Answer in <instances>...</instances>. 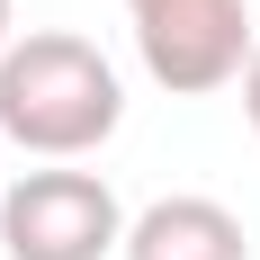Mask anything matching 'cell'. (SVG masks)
<instances>
[{"instance_id":"obj_1","label":"cell","mask_w":260,"mask_h":260,"mask_svg":"<svg viewBox=\"0 0 260 260\" xmlns=\"http://www.w3.org/2000/svg\"><path fill=\"white\" fill-rule=\"evenodd\" d=\"M117 117H126V90L90 36H63V27L9 36V54H0V135L9 144H27L36 161H81L117 135Z\"/></svg>"},{"instance_id":"obj_4","label":"cell","mask_w":260,"mask_h":260,"mask_svg":"<svg viewBox=\"0 0 260 260\" xmlns=\"http://www.w3.org/2000/svg\"><path fill=\"white\" fill-rule=\"evenodd\" d=\"M126 260H251L242 215L215 198H153L126 224Z\"/></svg>"},{"instance_id":"obj_7","label":"cell","mask_w":260,"mask_h":260,"mask_svg":"<svg viewBox=\"0 0 260 260\" xmlns=\"http://www.w3.org/2000/svg\"><path fill=\"white\" fill-rule=\"evenodd\" d=\"M126 9H135V0H126Z\"/></svg>"},{"instance_id":"obj_2","label":"cell","mask_w":260,"mask_h":260,"mask_svg":"<svg viewBox=\"0 0 260 260\" xmlns=\"http://www.w3.org/2000/svg\"><path fill=\"white\" fill-rule=\"evenodd\" d=\"M0 251L9 260H108L126 251V207L99 171H27L0 188Z\"/></svg>"},{"instance_id":"obj_3","label":"cell","mask_w":260,"mask_h":260,"mask_svg":"<svg viewBox=\"0 0 260 260\" xmlns=\"http://www.w3.org/2000/svg\"><path fill=\"white\" fill-rule=\"evenodd\" d=\"M251 45L260 36H251V9H242V0H135V54H144V72H153L161 90H180V99L242 81Z\"/></svg>"},{"instance_id":"obj_6","label":"cell","mask_w":260,"mask_h":260,"mask_svg":"<svg viewBox=\"0 0 260 260\" xmlns=\"http://www.w3.org/2000/svg\"><path fill=\"white\" fill-rule=\"evenodd\" d=\"M0 54H9V0H0Z\"/></svg>"},{"instance_id":"obj_5","label":"cell","mask_w":260,"mask_h":260,"mask_svg":"<svg viewBox=\"0 0 260 260\" xmlns=\"http://www.w3.org/2000/svg\"><path fill=\"white\" fill-rule=\"evenodd\" d=\"M242 117L260 126V45H251V63H242Z\"/></svg>"}]
</instances>
